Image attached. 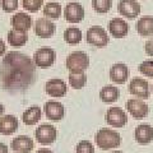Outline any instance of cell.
Instances as JSON below:
<instances>
[{
  "label": "cell",
  "instance_id": "cell-28",
  "mask_svg": "<svg viewBox=\"0 0 153 153\" xmlns=\"http://www.w3.org/2000/svg\"><path fill=\"white\" fill-rule=\"evenodd\" d=\"M92 7L94 12L105 14L112 8V0H92Z\"/></svg>",
  "mask_w": 153,
  "mask_h": 153
},
{
  "label": "cell",
  "instance_id": "cell-8",
  "mask_svg": "<svg viewBox=\"0 0 153 153\" xmlns=\"http://www.w3.org/2000/svg\"><path fill=\"white\" fill-rule=\"evenodd\" d=\"M64 18L69 23H79L84 18V8L79 3H69L64 9Z\"/></svg>",
  "mask_w": 153,
  "mask_h": 153
},
{
  "label": "cell",
  "instance_id": "cell-33",
  "mask_svg": "<svg viewBox=\"0 0 153 153\" xmlns=\"http://www.w3.org/2000/svg\"><path fill=\"white\" fill-rule=\"evenodd\" d=\"M146 52L149 56H153V38H151L146 44Z\"/></svg>",
  "mask_w": 153,
  "mask_h": 153
},
{
  "label": "cell",
  "instance_id": "cell-32",
  "mask_svg": "<svg viewBox=\"0 0 153 153\" xmlns=\"http://www.w3.org/2000/svg\"><path fill=\"white\" fill-rule=\"evenodd\" d=\"M1 8L7 13H12L14 10H17L18 0H1Z\"/></svg>",
  "mask_w": 153,
  "mask_h": 153
},
{
  "label": "cell",
  "instance_id": "cell-18",
  "mask_svg": "<svg viewBox=\"0 0 153 153\" xmlns=\"http://www.w3.org/2000/svg\"><path fill=\"white\" fill-rule=\"evenodd\" d=\"M12 26H13V28H16V30L27 32L32 27V18L28 16L27 13L19 12L12 17Z\"/></svg>",
  "mask_w": 153,
  "mask_h": 153
},
{
  "label": "cell",
  "instance_id": "cell-29",
  "mask_svg": "<svg viewBox=\"0 0 153 153\" xmlns=\"http://www.w3.org/2000/svg\"><path fill=\"white\" fill-rule=\"evenodd\" d=\"M23 8L31 13H36L44 5V0H22Z\"/></svg>",
  "mask_w": 153,
  "mask_h": 153
},
{
  "label": "cell",
  "instance_id": "cell-10",
  "mask_svg": "<svg viewBox=\"0 0 153 153\" xmlns=\"http://www.w3.org/2000/svg\"><path fill=\"white\" fill-rule=\"evenodd\" d=\"M105 120L108 125L115 126V128H123L128 121L126 114L123 111L121 108L119 107H111L106 112V116H105Z\"/></svg>",
  "mask_w": 153,
  "mask_h": 153
},
{
  "label": "cell",
  "instance_id": "cell-12",
  "mask_svg": "<svg viewBox=\"0 0 153 153\" xmlns=\"http://www.w3.org/2000/svg\"><path fill=\"white\" fill-rule=\"evenodd\" d=\"M129 91L130 93L137 96L138 98H143L146 100L149 97V85H148V82L142 78H134L131 79L130 84H129Z\"/></svg>",
  "mask_w": 153,
  "mask_h": 153
},
{
  "label": "cell",
  "instance_id": "cell-15",
  "mask_svg": "<svg viewBox=\"0 0 153 153\" xmlns=\"http://www.w3.org/2000/svg\"><path fill=\"white\" fill-rule=\"evenodd\" d=\"M45 91L51 97H63L68 92V87L61 79H50L45 84Z\"/></svg>",
  "mask_w": 153,
  "mask_h": 153
},
{
  "label": "cell",
  "instance_id": "cell-38",
  "mask_svg": "<svg viewBox=\"0 0 153 153\" xmlns=\"http://www.w3.org/2000/svg\"><path fill=\"white\" fill-rule=\"evenodd\" d=\"M110 153H124V152H120V151H114V152H110Z\"/></svg>",
  "mask_w": 153,
  "mask_h": 153
},
{
  "label": "cell",
  "instance_id": "cell-19",
  "mask_svg": "<svg viewBox=\"0 0 153 153\" xmlns=\"http://www.w3.org/2000/svg\"><path fill=\"white\" fill-rule=\"evenodd\" d=\"M18 129V120L13 115H5L0 117V133L3 135H10Z\"/></svg>",
  "mask_w": 153,
  "mask_h": 153
},
{
  "label": "cell",
  "instance_id": "cell-9",
  "mask_svg": "<svg viewBox=\"0 0 153 153\" xmlns=\"http://www.w3.org/2000/svg\"><path fill=\"white\" fill-rule=\"evenodd\" d=\"M126 108L128 111L130 112V115L134 119H144L148 112H149V108L148 106L142 101V100H138V98H131L126 102Z\"/></svg>",
  "mask_w": 153,
  "mask_h": 153
},
{
  "label": "cell",
  "instance_id": "cell-14",
  "mask_svg": "<svg viewBox=\"0 0 153 153\" xmlns=\"http://www.w3.org/2000/svg\"><path fill=\"white\" fill-rule=\"evenodd\" d=\"M108 32L115 38H123L128 35L129 26L123 18H112L108 23Z\"/></svg>",
  "mask_w": 153,
  "mask_h": 153
},
{
  "label": "cell",
  "instance_id": "cell-1",
  "mask_svg": "<svg viewBox=\"0 0 153 153\" xmlns=\"http://www.w3.org/2000/svg\"><path fill=\"white\" fill-rule=\"evenodd\" d=\"M0 76L4 89L23 91L30 87L36 76L35 64L22 52H8L1 61Z\"/></svg>",
  "mask_w": 153,
  "mask_h": 153
},
{
  "label": "cell",
  "instance_id": "cell-5",
  "mask_svg": "<svg viewBox=\"0 0 153 153\" xmlns=\"http://www.w3.org/2000/svg\"><path fill=\"white\" fill-rule=\"evenodd\" d=\"M33 61L38 68L47 69L55 61V51L50 47H41L33 55Z\"/></svg>",
  "mask_w": 153,
  "mask_h": 153
},
{
  "label": "cell",
  "instance_id": "cell-3",
  "mask_svg": "<svg viewBox=\"0 0 153 153\" xmlns=\"http://www.w3.org/2000/svg\"><path fill=\"white\" fill-rule=\"evenodd\" d=\"M65 64L70 71H84L89 66V57L83 51H74L68 56Z\"/></svg>",
  "mask_w": 153,
  "mask_h": 153
},
{
  "label": "cell",
  "instance_id": "cell-23",
  "mask_svg": "<svg viewBox=\"0 0 153 153\" xmlns=\"http://www.w3.org/2000/svg\"><path fill=\"white\" fill-rule=\"evenodd\" d=\"M120 96V91L117 87H114V85H105L100 92V97L103 102L106 103H112L119 98Z\"/></svg>",
  "mask_w": 153,
  "mask_h": 153
},
{
  "label": "cell",
  "instance_id": "cell-6",
  "mask_svg": "<svg viewBox=\"0 0 153 153\" xmlns=\"http://www.w3.org/2000/svg\"><path fill=\"white\" fill-rule=\"evenodd\" d=\"M117 9L120 16L129 19H134L140 14V4L137 0H120Z\"/></svg>",
  "mask_w": 153,
  "mask_h": 153
},
{
  "label": "cell",
  "instance_id": "cell-30",
  "mask_svg": "<svg viewBox=\"0 0 153 153\" xmlns=\"http://www.w3.org/2000/svg\"><path fill=\"white\" fill-rule=\"evenodd\" d=\"M76 153H94L93 144L89 140H80L75 148Z\"/></svg>",
  "mask_w": 153,
  "mask_h": 153
},
{
  "label": "cell",
  "instance_id": "cell-39",
  "mask_svg": "<svg viewBox=\"0 0 153 153\" xmlns=\"http://www.w3.org/2000/svg\"><path fill=\"white\" fill-rule=\"evenodd\" d=\"M152 92H153V85H152Z\"/></svg>",
  "mask_w": 153,
  "mask_h": 153
},
{
  "label": "cell",
  "instance_id": "cell-34",
  "mask_svg": "<svg viewBox=\"0 0 153 153\" xmlns=\"http://www.w3.org/2000/svg\"><path fill=\"white\" fill-rule=\"evenodd\" d=\"M7 51V46H5V42H4L1 38H0V56H3L4 54H5Z\"/></svg>",
  "mask_w": 153,
  "mask_h": 153
},
{
  "label": "cell",
  "instance_id": "cell-24",
  "mask_svg": "<svg viewBox=\"0 0 153 153\" xmlns=\"http://www.w3.org/2000/svg\"><path fill=\"white\" fill-rule=\"evenodd\" d=\"M87 82V76L84 71H70L69 74V84L74 89H82Z\"/></svg>",
  "mask_w": 153,
  "mask_h": 153
},
{
  "label": "cell",
  "instance_id": "cell-16",
  "mask_svg": "<svg viewBox=\"0 0 153 153\" xmlns=\"http://www.w3.org/2000/svg\"><path fill=\"white\" fill-rule=\"evenodd\" d=\"M128 76H129V69H128V66L123 63L114 64L111 66V69H110V79H111L114 83H117V84L125 83Z\"/></svg>",
  "mask_w": 153,
  "mask_h": 153
},
{
  "label": "cell",
  "instance_id": "cell-4",
  "mask_svg": "<svg viewBox=\"0 0 153 153\" xmlns=\"http://www.w3.org/2000/svg\"><path fill=\"white\" fill-rule=\"evenodd\" d=\"M85 40H87L88 44L93 45L96 47H105L110 42L107 32L100 26H93L88 28L87 35H85Z\"/></svg>",
  "mask_w": 153,
  "mask_h": 153
},
{
  "label": "cell",
  "instance_id": "cell-25",
  "mask_svg": "<svg viewBox=\"0 0 153 153\" xmlns=\"http://www.w3.org/2000/svg\"><path fill=\"white\" fill-rule=\"evenodd\" d=\"M41 119V110L37 106H32L23 114V121L26 125H35Z\"/></svg>",
  "mask_w": 153,
  "mask_h": 153
},
{
  "label": "cell",
  "instance_id": "cell-2",
  "mask_svg": "<svg viewBox=\"0 0 153 153\" xmlns=\"http://www.w3.org/2000/svg\"><path fill=\"white\" fill-rule=\"evenodd\" d=\"M94 140L100 149L107 151L120 146L121 137L117 131L112 130V129H100L94 137Z\"/></svg>",
  "mask_w": 153,
  "mask_h": 153
},
{
  "label": "cell",
  "instance_id": "cell-11",
  "mask_svg": "<svg viewBox=\"0 0 153 153\" xmlns=\"http://www.w3.org/2000/svg\"><path fill=\"white\" fill-rule=\"evenodd\" d=\"M35 33L40 38H50L55 33V25L47 18H38L35 23Z\"/></svg>",
  "mask_w": 153,
  "mask_h": 153
},
{
  "label": "cell",
  "instance_id": "cell-27",
  "mask_svg": "<svg viewBox=\"0 0 153 153\" xmlns=\"http://www.w3.org/2000/svg\"><path fill=\"white\" fill-rule=\"evenodd\" d=\"M44 14L46 18L57 19L61 16V5L59 3H47L44 7Z\"/></svg>",
  "mask_w": 153,
  "mask_h": 153
},
{
  "label": "cell",
  "instance_id": "cell-22",
  "mask_svg": "<svg viewBox=\"0 0 153 153\" xmlns=\"http://www.w3.org/2000/svg\"><path fill=\"white\" fill-rule=\"evenodd\" d=\"M135 30L142 37H148L153 35V17H142L135 25Z\"/></svg>",
  "mask_w": 153,
  "mask_h": 153
},
{
  "label": "cell",
  "instance_id": "cell-26",
  "mask_svg": "<svg viewBox=\"0 0 153 153\" xmlns=\"http://www.w3.org/2000/svg\"><path fill=\"white\" fill-rule=\"evenodd\" d=\"M82 37H83L82 31L76 27H70L64 32V40L70 45L79 44L82 41Z\"/></svg>",
  "mask_w": 153,
  "mask_h": 153
},
{
  "label": "cell",
  "instance_id": "cell-7",
  "mask_svg": "<svg viewBox=\"0 0 153 153\" xmlns=\"http://www.w3.org/2000/svg\"><path fill=\"white\" fill-rule=\"evenodd\" d=\"M35 134L38 143H41L44 146H49L51 143H54L57 137L56 129L52 125H49V124H44V125L38 126Z\"/></svg>",
  "mask_w": 153,
  "mask_h": 153
},
{
  "label": "cell",
  "instance_id": "cell-20",
  "mask_svg": "<svg viewBox=\"0 0 153 153\" xmlns=\"http://www.w3.org/2000/svg\"><path fill=\"white\" fill-rule=\"evenodd\" d=\"M153 139V128L147 124L139 125L135 129V140L139 144H148Z\"/></svg>",
  "mask_w": 153,
  "mask_h": 153
},
{
  "label": "cell",
  "instance_id": "cell-21",
  "mask_svg": "<svg viewBox=\"0 0 153 153\" xmlns=\"http://www.w3.org/2000/svg\"><path fill=\"white\" fill-rule=\"evenodd\" d=\"M27 41H28V35L26 31H19L13 28V30L8 32V42L10 46L22 47L23 45H26Z\"/></svg>",
  "mask_w": 153,
  "mask_h": 153
},
{
  "label": "cell",
  "instance_id": "cell-36",
  "mask_svg": "<svg viewBox=\"0 0 153 153\" xmlns=\"http://www.w3.org/2000/svg\"><path fill=\"white\" fill-rule=\"evenodd\" d=\"M36 153H52L50 149H46V148H42V149H38Z\"/></svg>",
  "mask_w": 153,
  "mask_h": 153
},
{
  "label": "cell",
  "instance_id": "cell-37",
  "mask_svg": "<svg viewBox=\"0 0 153 153\" xmlns=\"http://www.w3.org/2000/svg\"><path fill=\"white\" fill-rule=\"evenodd\" d=\"M3 112H4V107H3V105L0 103V116L3 115Z\"/></svg>",
  "mask_w": 153,
  "mask_h": 153
},
{
  "label": "cell",
  "instance_id": "cell-31",
  "mask_svg": "<svg viewBox=\"0 0 153 153\" xmlns=\"http://www.w3.org/2000/svg\"><path fill=\"white\" fill-rule=\"evenodd\" d=\"M139 71L149 78H153V60H146L139 65Z\"/></svg>",
  "mask_w": 153,
  "mask_h": 153
},
{
  "label": "cell",
  "instance_id": "cell-17",
  "mask_svg": "<svg viewBox=\"0 0 153 153\" xmlns=\"http://www.w3.org/2000/svg\"><path fill=\"white\" fill-rule=\"evenodd\" d=\"M12 149L18 153H30L33 149V140L27 135H19L12 140Z\"/></svg>",
  "mask_w": 153,
  "mask_h": 153
},
{
  "label": "cell",
  "instance_id": "cell-35",
  "mask_svg": "<svg viewBox=\"0 0 153 153\" xmlns=\"http://www.w3.org/2000/svg\"><path fill=\"white\" fill-rule=\"evenodd\" d=\"M0 153H8V147L3 143H0Z\"/></svg>",
  "mask_w": 153,
  "mask_h": 153
},
{
  "label": "cell",
  "instance_id": "cell-13",
  "mask_svg": "<svg viewBox=\"0 0 153 153\" xmlns=\"http://www.w3.org/2000/svg\"><path fill=\"white\" fill-rule=\"evenodd\" d=\"M44 110L46 116L52 121H60L65 114L64 106L57 101H47L44 106Z\"/></svg>",
  "mask_w": 153,
  "mask_h": 153
}]
</instances>
